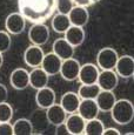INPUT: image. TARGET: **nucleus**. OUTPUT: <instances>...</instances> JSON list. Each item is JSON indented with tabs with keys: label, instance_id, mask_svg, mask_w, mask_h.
Instances as JSON below:
<instances>
[{
	"label": "nucleus",
	"instance_id": "obj_15",
	"mask_svg": "<svg viewBox=\"0 0 134 135\" xmlns=\"http://www.w3.org/2000/svg\"><path fill=\"white\" fill-rule=\"evenodd\" d=\"M78 113L87 121L91 120V119L98 118L100 110L94 99H82L80 101V105H79Z\"/></svg>",
	"mask_w": 134,
	"mask_h": 135
},
{
	"label": "nucleus",
	"instance_id": "obj_28",
	"mask_svg": "<svg viewBox=\"0 0 134 135\" xmlns=\"http://www.w3.org/2000/svg\"><path fill=\"white\" fill-rule=\"evenodd\" d=\"M13 108L7 101L0 103V122H8L13 118Z\"/></svg>",
	"mask_w": 134,
	"mask_h": 135
},
{
	"label": "nucleus",
	"instance_id": "obj_17",
	"mask_svg": "<svg viewBox=\"0 0 134 135\" xmlns=\"http://www.w3.org/2000/svg\"><path fill=\"white\" fill-rule=\"evenodd\" d=\"M67 15L72 26H78V27H85L89 20V13L87 8L81 6H74Z\"/></svg>",
	"mask_w": 134,
	"mask_h": 135
},
{
	"label": "nucleus",
	"instance_id": "obj_13",
	"mask_svg": "<svg viewBox=\"0 0 134 135\" xmlns=\"http://www.w3.org/2000/svg\"><path fill=\"white\" fill-rule=\"evenodd\" d=\"M61 64H63V60H61L56 54H54L52 52V53L45 54L40 67L50 75V76H52V75H56L60 73Z\"/></svg>",
	"mask_w": 134,
	"mask_h": 135
},
{
	"label": "nucleus",
	"instance_id": "obj_12",
	"mask_svg": "<svg viewBox=\"0 0 134 135\" xmlns=\"http://www.w3.org/2000/svg\"><path fill=\"white\" fill-rule=\"evenodd\" d=\"M9 82L14 89H25L30 86V73L25 68H15L9 75Z\"/></svg>",
	"mask_w": 134,
	"mask_h": 135
},
{
	"label": "nucleus",
	"instance_id": "obj_33",
	"mask_svg": "<svg viewBox=\"0 0 134 135\" xmlns=\"http://www.w3.org/2000/svg\"><path fill=\"white\" fill-rule=\"evenodd\" d=\"M7 98H8V90L5 85L0 84V103L7 101Z\"/></svg>",
	"mask_w": 134,
	"mask_h": 135
},
{
	"label": "nucleus",
	"instance_id": "obj_14",
	"mask_svg": "<svg viewBox=\"0 0 134 135\" xmlns=\"http://www.w3.org/2000/svg\"><path fill=\"white\" fill-rule=\"evenodd\" d=\"M53 53L56 54L61 60H67L74 56L75 47L71 45L65 38H59L53 42Z\"/></svg>",
	"mask_w": 134,
	"mask_h": 135
},
{
	"label": "nucleus",
	"instance_id": "obj_16",
	"mask_svg": "<svg viewBox=\"0 0 134 135\" xmlns=\"http://www.w3.org/2000/svg\"><path fill=\"white\" fill-rule=\"evenodd\" d=\"M67 129H68L69 134L72 135H80L84 134L85 124H86V120L76 112V113L68 114L65 121Z\"/></svg>",
	"mask_w": 134,
	"mask_h": 135
},
{
	"label": "nucleus",
	"instance_id": "obj_6",
	"mask_svg": "<svg viewBox=\"0 0 134 135\" xmlns=\"http://www.w3.org/2000/svg\"><path fill=\"white\" fill-rule=\"evenodd\" d=\"M80 67H81L80 62L74 58L63 60L61 68H60V74L66 81H74L79 76Z\"/></svg>",
	"mask_w": 134,
	"mask_h": 135
},
{
	"label": "nucleus",
	"instance_id": "obj_34",
	"mask_svg": "<svg viewBox=\"0 0 134 135\" xmlns=\"http://www.w3.org/2000/svg\"><path fill=\"white\" fill-rule=\"evenodd\" d=\"M55 127H56V128H55V134H58V135L69 134V132H68V129H67V126H66L65 122L58 124V126H55Z\"/></svg>",
	"mask_w": 134,
	"mask_h": 135
},
{
	"label": "nucleus",
	"instance_id": "obj_4",
	"mask_svg": "<svg viewBox=\"0 0 134 135\" xmlns=\"http://www.w3.org/2000/svg\"><path fill=\"white\" fill-rule=\"evenodd\" d=\"M28 38L32 45L44 46L50 40V30L45 24H33L28 32Z\"/></svg>",
	"mask_w": 134,
	"mask_h": 135
},
{
	"label": "nucleus",
	"instance_id": "obj_7",
	"mask_svg": "<svg viewBox=\"0 0 134 135\" xmlns=\"http://www.w3.org/2000/svg\"><path fill=\"white\" fill-rule=\"evenodd\" d=\"M115 73L118 76H121L123 79H130L134 75V59L131 55H122L119 56L117 61V65L114 67Z\"/></svg>",
	"mask_w": 134,
	"mask_h": 135
},
{
	"label": "nucleus",
	"instance_id": "obj_8",
	"mask_svg": "<svg viewBox=\"0 0 134 135\" xmlns=\"http://www.w3.org/2000/svg\"><path fill=\"white\" fill-rule=\"evenodd\" d=\"M45 56L41 46H37V45H31L30 47L26 48L24 53V60L25 64L27 65L31 68H35V67H40L42 59Z\"/></svg>",
	"mask_w": 134,
	"mask_h": 135
},
{
	"label": "nucleus",
	"instance_id": "obj_10",
	"mask_svg": "<svg viewBox=\"0 0 134 135\" xmlns=\"http://www.w3.org/2000/svg\"><path fill=\"white\" fill-rule=\"evenodd\" d=\"M99 73H100L99 69H98V67L95 66L94 64L87 62V64H85V65H81L78 79L82 85L97 84Z\"/></svg>",
	"mask_w": 134,
	"mask_h": 135
},
{
	"label": "nucleus",
	"instance_id": "obj_22",
	"mask_svg": "<svg viewBox=\"0 0 134 135\" xmlns=\"http://www.w3.org/2000/svg\"><path fill=\"white\" fill-rule=\"evenodd\" d=\"M86 38L84 27H78V26H71L65 32V39L71 44L73 47H79L82 45Z\"/></svg>",
	"mask_w": 134,
	"mask_h": 135
},
{
	"label": "nucleus",
	"instance_id": "obj_25",
	"mask_svg": "<svg viewBox=\"0 0 134 135\" xmlns=\"http://www.w3.org/2000/svg\"><path fill=\"white\" fill-rule=\"evenodd\" d=\"M13 134L14 135H31L33 134V126L30 119H18L13 123Z\"/></svg>",
	"mask_w": 134,
	"mask_h": 135
},
{
	"label": "nucleus",
	"instance_id": "obj_18",
	"mask_svg": "<svg viewBox=\"0 0 134 135\" xmlns=\"http://www.w3.org/2000/svg\"><path fill=\"white\" fill-rule=\"evenodd\" d=\"M80 101H81V99L78 95V93L66 92L65 94H63V97L60 99V105L65 109L67 114H72V113H76L78 112Z\"/></svg>",
	"mask_w": 134,
	"mask_h": 135
},
{
	"label": "nucleus",
	"instance_id": "obj_32",
	"mask_svg": "<svg viewBox=\"0 0 134 135\" xmlns=\"http://www.w3.org/2000/svg\"><path fill=\"white\" fill-rule=\"evenodd\" d=\"M72 1H73L74 6H81L87 8V7H91L93 5L98 4L100 0H72Z\"/></svg>",
	"mask_w": 134,
	"mask_h": 135
},
{
	"label": "nucleus",
	"instance_id": "obj_24",
	"mask_svg": "<svg viewBox=\"0 0 134 135\" xmlns=\"http://www.w3.org/2000/svg\"><path fill=\"white\" fill-rule=\"evenodd\" d=\"M72 26L69 18L67 14H61L58 13L53 17L52 19V28L54 30V32L59 33V34H65V32Z\"/></svg>",
	"mask_w": 134,
	"mask_h": 135
},
{
	"label": "nucleus",
	"instance_id": "obj_26",
	"mask_svg": "<svg viewBox=\"0 0 134 135\" xmlns=\"http://www.w3.org/2000/svg\"><path fill=\"white\" fill-rule=\"evenodd\" d=\"M105 129L104 122L101 120H99L98 118L87 120L86 124H85L84 134L86 135H102V132Z\"/></svg>",
	"mask_w": 134,
	"mask_h": 135
},
{
	"label": "nucleus",
	"instance_id": "obj_36",
	"mask_svg": "<svg viewBox=\"0 0 134 135\" xmlns=\"http://www.w3.org/2000/svg\"><path fill=\"white\" fill-rule=\"evenodd\" d=\"M2 64H4V56H2V53H0V68H1Z\"/></svg>",
	"mask_w": 134,
	"mask_h": 135
},
{
	"label": "nucleus",
	"instance_id": "obj_29",
	"mask_svg": "<svg viewBox=\"0 0 134 135\" xmlns=\"http://www.w3.org/2000/svg\"><path fill=\"white\" fill-rule=\"evenodd\" d=\"M12 45L11 34L7 31H0V53H5Z\"/></svg>",
	"mask_w": 134,
	"mask_h": 135
},
{
	"label": "nucleus",
	"instance_id": "obj_35",
	"mask_svg": "<svg viewBox=\"0 0 134 135\" xmlns=\"http://www.w3.org/2000/svg\"><path fill=\"white\" fill-rule=\"evenodd\" d=\"M102 135H120V132L117 128H105Z\"/></svg>",
	"mask_w": 134,
	"mask_h": 135
},
{
	"label": "nucleus",
	"instance_id": "obj_1",
	"mask_svg": "<svg viewBox=\"0 0 134 135\" xmlns=\"http://www.w3.org/2000/svg\"><path fill=\"white\" fill-rule=\"evenodd\" d=\"M19 12L32 24H45L56 11V0H18Z\"/></svg>",
	"mask_w": 134,
	"mask_h": 135
},
{
	"label": "nucleus",
	"instance_id": "obj_27",
	"mask_svg": "<svg viewBox=\"0 0 134 135\" xmlns=\"http://www.w3.org/2000/svg\"><path fill=\"white\" fill-rule=\"evenodd\" d=\"M101 88L99 87L98 84H92V85H81L79 87L78 95L80 99H94L98 97V94L100 93Z\"/></svg>",
	"mask_w": 134,
	"mask_h": 135
},
{
	"label": "nucleus",
	"instance_id": "obj_3",
	"mask_svg": "<svg viewBox=\"0 0 134 135\" xmlns=\"http://www.w3.org/2000/svg\"><path fill=\"white\" fill-rule=\"evenodd\" d=\"M119 59L117 51L112 47H104L100 49L97 55V64L102 71L105 69H114L117 61Z\"/></svg>",
	"mask_w": 134,
	"mask_h": 135
},
{
	"label": "nucleus",
	"instance_id": "obj_20",
	"mask_svg": "<svg viewBox=\"0 0 134 135\" xmlns=\"http://www.w3.org/2000/svg\"><path fill=\"white\" fill-rule=\"evenodd\" d=\"M46 115H47L48 122L53 126H58L60 123H64L66 121L67 113L65 112L60 103H53L51 107L46 109Z\"/></svg>",
	"mask_w": 134,
	"mask_h": 135
},
{
	"label": "nucleus",
	"instance_id": "obj_5",
	"mask_svg": "<svg viewBox=\"0 0 134 135\" xmlns=\"http://www.w3.org/2000/svg\"><path fill=\"white\" fill-rule=\"evenodd\" d=\"M5 27H6V31L9 34H13V35L21 34L25 31V28H26V19H25L24 15L20 12L11 13L6 18Z\"/></svg>",
	"mask_w": 134,
	"mask_h": 135
},
{
	"label": "nucleus",
	"instance_id": "obj_21",
	"mask_svg": "<svg viewBox=\"0 0 134 135\" xmlns=\"http://www.w3.org/2000/svg\"><path fill=\"white\" fill-rule=\"evenodd\" d=\"M48 79H50V75L41 67H35L30 73V86L38 90L40 88L47 86Z\"/></svg>",
	"mask_w": 134,
	"mask_h": 135
},
{
	"label": "nucleus",
	"instance_id": "obj_23",
	"mask_svg": "<svg viewBox=\"0 0 134 135\" xmlns=\"http://www.w3.org/2000/svg\"><path fill=\"white\" fill-rule=\"evenodd\" d=\"M30 121L33 126V132L37 131V132H40V133H42L47 128L48 124H50L47 115H46V109H42V108L34 112L32 114V116H31Z\"/></svg>",
	"mask_w": 134,
	"mask_h": 135
},
{
	"label": "nucleus",
	"instance_id": "obj_31",
	"mask_svg": "<svg viewBox=\"0 0 134 135\" xmlns=\"http://www.w3.org/2000/svg\"><path fill=\"white\" fill-rule=\"evenodd\" d=\"M0 135H13V124L8 122H0Z\"/></svg>",
	"mask_w": 134,
	"mask_h": 135
},
{
	"label": "nucleus",
	"instance_id": "obj_30",
	"mask_svg": "<svg viewBox=\"0 0 134 135\" xmlns=\"http://www.w3.org/2000/svg\"><path fill=\"white\" fill-rule=\"evenodd\" d=\"M74 7L72 0H56V11L61 14H68L69 11Z\"/></svg>",
	"mask_w": 134,
	"mask_h": 135
},
{
	"label": "nucleus",
	"instance_id": "obj_9",
	"mask_svg": "<svg viewBox=\"0 0 134 135\" xmlns=\"http://www.w3.org/2000/svg\"><path fill=\"white\" fill-rule=\"evenodd\" d=\"M97 84L102 90H113L119 84V76L114 69H105L99 73Z\"/></svg>",
	"mask_w": 134,
	"mask_h": 135
},
{
	"label": "nucleus",
	"instance_id": "obj_2",
	"mask_svg": "<svg viewBox=\"0 0 134 135\" xmlns=\"http://www.w3.org/2000/svg\"><path fill=\"white\" fill-rule=\"evenodd\" d=\"M112 119L115 123L125 126L133 121L134 119V106L127 99H120L117 100L111 109Z\"/></svg>",
	"mask_w": 134,
	"mask_h": 135
},
{
	"label": "nucleus",
	"instance_id": "obj_19",
	"mask_svg": "<svg viewBox=\"0 0 134 135\" xmlns=\"http://www.w3.org/2000/svg\"><path fill=\"white\" fill-rule=\"evenodd\" d=\"M117 98L115 94L113 93V90H100V93L98 94V97L95 98V102H97L98 107H99L100 112H111V109L113 108Z\"/></svg>",
	"mask_w": 134,
	"mask_h": 135
},
{
	"label": "nucleus",
	"instance_id": "obj_11",
	"mask_svg": "<svg viewBox=\"0 0 134 135\" xmlns=\"http://www.w3.org/2000/svg\"><path fill=\"white\" fill-rule=\"evenodd\" d=\"M55 92L48 86L38 89L37 95H35V102H37L38 107L42 108V109H47L48 107H51L53 103H55Z\"/></svg>",
	"mask_w": 134,
	"mask_h": 135
}]
</instances>
